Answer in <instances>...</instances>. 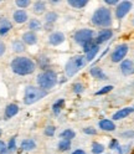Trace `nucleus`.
Instances as JSON below:
<instances>
[{
	"label": "nucleus",
	"instance_id": "obj_26",
	"mask_svg": "<svg viewBox=\"0 0 134 154\" xmlns=\"http://www.w3.org/2000/svg\"><path fill=\"white\" fill-rule=\"evenodd\" d=\"M72 147V142L71 140H66V139H60V142L57 143V150L63 153V152H69Z\"/></svg>",
	"mask_w": 134,
	"mask_h": 154
},
{
	"label": "nucleus",
	"instance_id": "obj_24",
	"mask_svg": "<svg viewBox=\"0 0 134 154\" xmlns=\"http://www.w3.org/2000/svg\"><path fill=\"white\" fill-rule=\"evenodd\" d=\"M66 4L73 10H83L90 4L88 0H67Z\"/></svg>",
	"mask_w": 134,
	"mask_h": 154
},
{
	"label": "nucleus",
	"instance_id": "obj_20",
	"mask_svg": "<svg viewBox=\"0 0 134 154\" xmlns=\"http://www.w3.org/2000/svg\"><path fill=\"white\" fill-rule=\"evenodd\" d=\"M132 113H134V112H133V107H124V108H120L119 111H117L116 113H113V116H112L111 119H112L113 122L122 121V119H124V118L129 117Z\"/></svg>",
	"mask_w": 134,
	"mask_h": 154
},
{
	"label": "nucleus",
	"instance_id": "obj_11",
	"mask_svg": "<svg viewBox=\"0 0 134 154\" xmlns=\"http://www.w3.org/2000/svg\"><path fill=\"white\" fill-rule=\"evenodd\" d=\"M29 20H30V16H29L27 10L16 9V10L13 11V15H11V21H13V24L24 25V24H26Z\"/></svg>",
	"mask_w": 134,
	"mask_h": 154
},
{
	"label": "nucleus",
	"instance_id": "obj_4",
	"mask_svg": "<svg viewBox=\"0 0 134 154\" xmlns=\"http://www.w3.org/2000/svg\"><path fill=\"white\" fill-rule=\"evenodd\" d=\"M49 94L47 91H44L42 88L37 87L36 85H27L24 88V94H23V102L25 106H32L36 102L41 101Z\"/></svg>",
	"mask_w": 134,
	"mask_h": 154
},
{
	"label": "nucleus",
	"instance_id": "obj_31",
	"mask_svg": "<svg viewBox=\"0 0 134 154\" xmlns=\"http://www.w3.org/2000/svg\"><path fill=\"white\" fill-rule=\"evenodd\" d=\"M14 4H15V6L17 9L26 10V9H29V8L32 5V2H31V0H15Z\"/></svg>",
	"mask_w": 134,
	"mask_h": 154
},
{
	"label": "nucleus",
	"instance_id": "obj_14",
	"mask_svg": "<svg viewBox=\"0 0 134 154\" xmlns=\"http://www.w3.org/2000/svg\"><path fill=\"white\" fill-rule=\"evenodd\" d=\"M21 41L27 46H35L37 45V42H39V35H37L36 32H32V31H25L23 32L21 35Z\"/></svg>",
	"mask_w": 134,
	"mask_h": 154
},
{
	"label": "nucleus",
	"instance_id": "obj_36",
	"mask_svg": "<svg viewBox=\"0 0 134 154\" xmlns=\"http://www.w3.org/2000/svg\"><path fill=\"white\" fill-rule=\"evenodd\" d=\"M104 6H107V8H116L118 4H119V0H104L103 2Z\"/></svg>",
	"mask_w": 134,
	"mask_h": 154
},
{
	"label": "nucleus",
	"instance_id": "obj_28",
	"mask_svg": "<svg viewBox=\"0 0 134 154\" xmlns=\"http://www.w3.org/2000/svg\"><path fill=\"white\" fill-rule=\"evenodd\" d=\"M86 91V85L82 81H76L72 85V92L75 94H82Z\"/></svg>",
	"mask_w": 134,
	"mask_h": 154
},
{
	"label": "nucleus",
	"instance_id": "obj_41",
	"mask_svg": "<svg viewBox=\"0 0 134 154\" xmlns=\"http://www.w3.org/2000/svg\"><path fill=\"white\" fill-rule=\"evenodd\" d=\"M71 154H87V153H86V150H84V149H81V148H78V149L73 150Z\"/></svg>",
	"mask_w": 134,
	"mask_h": 154
},
{
	"label": "nucleus",
	"instance_id": "obj_22",
	"mask_svg": "<svg viewBox=\"0 0 134 154\" xmlns=\"http://www.w3.org/2000/svg\"><path fill=\"white\" fill-rule=\"evenodd\" d=\"M90 75L93 77V79L98 80V81H107L108 80V76L106 75V72H104L99 66H93L90 70Z\"/></svg>",
	"mask_w": 134,
	"mask_h": 154
},
{
	"label": "nucleus",
	"instance_id": "obj_38",
	"mask_svg": "<svg viewBox=\"0 0 134 154\" xmlns=\"http://www.w3.org/2000/svg\"><path fill=\"white\" fill-rule=\"evenodd\" d=\"M0 154H10V153H9V150H8L6 143L3 139H0Z\"/></svg>",
	"mask_w": 134,
	"mask_h": 154
},
{
	"label": "nucleus",
	"instance_id": "obj_25",
	"mask_svg": "<svg viewBox=\"0 0 134 154\" xmlns=\"http://www.w3.org/2000/svg\"><path fill=\"white\" fill-rule=\"evenodd\" d=\"M65 98H59L56 102H53V104H52V112H53V114H56V116H59L61 112H62V109L65 108Z\"/></svg>",
	"mask_w": 134,
	"mask_h": 154
},
{
	"label": "nucleus",
	"instance_id": "obj_34",
	"mask_svg": "<svg viewBox=\"0 0 134 154\" xmlns=\"http://www.w3.org/2000/svg\"><path fill=\"white\" fill-rule=\"evenodd\" d=\"M113 88H114V86H112V85H107V86H104V87H102V90H99V91L96 92V94H97V96L107 94V93H109L111 91H113Z\"/></svg>",
	"mask_w": 134,
	"mask_h": 154
},
{
	"label": "nucleus",
	"instance_id": "obj_9",
	"mask_svg": "<svg viewBox=\"0 0 134 154\" xmlns=\"http://www.w3.org/2000/svg\"><path fill=\"white\" fill-rule=\"evenodd\" d=\"M66 42V35L60 30H52L47 35V44L52 47H59Z\"/></svg>",
	"mask_w": 134,
	"mask_h": 154
},
{
	"label": "nucleus",
	"instance_id": "obj_37",
	"mask_svg": "<svg viewBox=\"0 0 134 154\" xmlns=\"http://www.w3.org/2000/svg\"><path fill=\"white\" fill-rule=\"evenodd\" d=\"M15 137H13L11 139H10V142H9L8 144H6V147H8V150H9V153H11V152H14L15 150V148H16V144H15Z\"/></svg>",
	"mask_w": 134,
	"mask_h": 154
},
{
	"label": "nucleus",
	"instance_id": "obj_12",
	"mask_svg": "<svg viewBox=\"0 0 134 154\" xmlns=\"http://www.w3.org/2000/svg\"><path fill=\"white\" fill-rule=\"evenodd\" d=\"M113 35H114V31L112 30V29H103V30H101L94 37L96 44H97L98 46H101L102 44L109 41L111 38L113 37Z\"/></svg>",
	"mask_w": 134,
	"mask_h": 154
},
{
	"label": "nucleus",
	"instance_id": "obj_6",
	"mask_svg": "<svg viewBox=\"0 0 134 154\" xmlns=\"http://www.w3.org/2000/svg\"><path fill=\"white\" fill-rule=\"evenodd\" d=\"M96 37V31L92 30V29H88V27H82V29H78V30H76L73 34H72V38L75 44L80 45L81 47L86 44L90 40H93Z\"/></svg>",
	"mask_w": 134,
	"mask_h": 154
},
{
	"label": "nucleus",
	"instance_id": "obj_2",
	"mask_svg": "<svg viewBox=\"0 0 134 154\" xmlns=\"http://www.w3.org/2000/svg\"><path fill=\"white\" fill-rule=\"evenodd\" d=\"M114 21V16H113V11L112 9L107 8V6H99L93 11L92 16H91V24L94 27L98 29H111Z\"/></svg>",
	"mask_w": 134,
	"mask_h": 154
},
{
	"label": "nucleus",
	"instance_id": "obj_45",
	"mask_svg": "<svg viewBox=\"0 0 134 154\" xmlns=\"http://www.w3.org/2000/svg\"><path fill=\"white\" fill-rule=\"evenodd\" d=\"M107 154H112V153H107Z\"/></svg>",
	"mask_w": 134,
	"mask_h": 154
},
{
	"label": "nucleus",
	"instance_id": "obj_39",
	"mask_svg": "<svg viewBox=\"0 0 134 154\" xmlns=\"http://www.w3.org/2000/svg\"><path fill=\"white\" fill-rule=\"evenodd\" d=\"M6 49H8V47H6L5 41L0 38V57H3V56L6 54Z\"/></svg>",
	"mask_w": 134,
	"mask_h": 154
},
{
	"label": "nucleus",
	"instance_id": "obj_43",
	"mask_svg": "<svg viewBox=\"0 0 134 154\" xmlns=\"http://www.w3.org/2000/svg\"><path fill=\"white\" fill-rule=\"evenodd\" d=\"M132 25L134 26V19H133V20H132Z\"/></svg>",
	"mask_w": 134,
	"mask_h": 154
},
{
	"label": "nucleus",
	"instance_id": "obj_33",
	"mask_svg": "<svg viewBox=\"0 0 134 154\" xmlns=\"http://www.w3.org/2000/svg\"><path fill=\"white\" fill-rule=\"evenodd\" d=\"M55 133H56V127L53 124H49V126H46L44 129V134L46 137H53Z\"/></svg>",
	"mask_w": 134,
	"mask_h": 154
},
{
	"label": "nucleus",
	"instance_id": "obj_35",
	"mask_svg": "<svg viewBox=\"0 0 134 154\" xmlns=\"http://www.w3.org/2000/svg\"><path fill=\"white\" fill-rule=\"evenodd\" d=\"M82 132L84 134H87V136H97V134H98V131L94 127H84L82 129Z\"/></svg>",
	"mask_w": 134,
	"mask_h": 154
},
{
	"label": "nucleus",
	"instance_id": "obj_21",
	"mask_svg": "<svg viewBox=\"0 0 134 154\" xmlns=\"http://www.w3.org/2000/svg\"><path fill=\"white\" fill-rule=\"evenodd\" d=\"M27 29H29V31H32V32L37 34V32L41 31L44 29V24H42V21L40 20V19L31 17L30 20L27 21Z\"/></svg>",
	"mask_w": 134,
	"mask_h": 154
},
{
	"label": "nucleus",
	"instance_id": "obj_1",
	"mask_svg": "<svg viewBox=\"0 0 134 154\" xmlns=\"http://www.w3.org/2000/svg\"><path fill=\"white\" fill-rule=\"evenodd\" d=\"M37 69V63L36 61L30 56L26 55H20V56H15L13 57V60L10 61V70L14 75L25 77V76H30L36 72Z\"/></svg>",
	"mask_w": 134,
	"mask_h": 154
},
{
	"label": "nucleus",
	"instance_id": "obj_44",
	"mask_svg": "<svg viewBox=\"0 0 134 154\" xmlns=\"http://www.w3.org/2000/svg\"><path fill=\"white\" fill-rule=\"evenodd\" d=\"M133 112H134V106H133Z\"/></svg>",
	"mask_w": 134,
	"mask_h": 154
},
{
	"label": "nucleus",
	"instance_id": "obj_18",
	"mask_svg": "<svg viewBox=\"0 0 134 154\" xmlns=\"http://www.w3.org/2000/svg\"><path fill=\"white\" fill-rule=\"evenodd\" d=\"M119 69L123 76H130L134 73V61L126 59L119 63Z\"/></svg>",
	"mask_w": 134,
	"mask_h": 154
},
{
	"label": "nucleus",
	"instance_id": "obj_7",
	"mask_svg": "<svg viewBox=\"0 0 134 154\" xmlns=\"http://www.w3.org/2000/svg\"><path fill=\"white\" fill-rule=\"evenodd\" d=\"M128 52H129V45L126 44V42L119 44V45H117L116 47H114L113 51L111 52L109 59L113 63H120L123 60H126Z\"/></svg>",
	"mask_w": 134,
	"mask_h": 154
},
{
	"label": "nucleus",
	"instance_id": "obj_30",
	"mask_svg": "<svg viewBox=\"0 0 134 154\" xmlns=\"http://www.w3.org/2000/svg\"><path fill=\"white\" fill-rule=\"evenodd\" d=\"M91 149H92L93 154H102L106 150V147H104V144H102L99 142H93L91 146Z\"/></svg>",
	"mask_w": 134,
	"mask_h": 154
},
{
	"label": "nucleus",
	"instance_id": "obj_40",
	"mask_svg": "<svg viewBox=\"0 0 134 154\" xmlns=\"http://www.w3.org/2000/svg\"><path fill=\"white\" fill-rule=\"evenodd\" d=\"M120 136H122L123 138H127V139H132V138H134V131H126V132L120 133Z\"/></svg>",
	"mask_w": 134,
	"mask_h": 154
},
{
	"label": "nucleus",
	"instance_id": "obj_27",
	"mask_svg": "<svg viewBox=\"0 0 134 154\" xmlns=\"http://www.w3.org/2000/svg\"><path fill=\"white\" fill-rule=\"evenodd\" d=\"M60 138L61 139H66V140H71L73 138H76V132L72 128H66L60 133Z\"/></svg>",
	"mask_w": 134,
	"mask_h": 154
},
{
	"label": "nucleus",
	"instance_id": "obj_42",
	"mask_svg": "<svg viewBox=\"0 0 134 154\" xmlns=\"http://www.w3.org/2000/svg\"><path fill=\"white\" fill-rule=\"evenodd\" d=\"M62 2H60V0H56V2H55V0H50V2H47V5H59V4H61Z\"/></svg>",
	"mask_w": 134,
	"mask_h": 154
},
{
	"label": "nucleus",
	"instance_id": "obj_8",
	"mask_svg": "<svg viewBox=\"0 0 134 154\" xmlns=\"http://www.w3.org/2000/svg\"><path fill=\"white\" fill-rule=\"evenodd\" d=\"M133 9V2H129V0H123V2H119V4L114 8V13L113 16L117 19V20H122V19L126 17Z\"/></svg>",
	"mask_w": 134,
	"mask_h": 154
},
{
	"label": "nucleus",
	"instance_id": "obj_32",
	"mask_svg": "<svg viewBox=\"0 0 134 154\" xmlns=\"http://www.w3.org/2000/svg\"><path fill=\"white\" fill-rule=\"evenodd\" d=\"M96 46H98V45L96 44V40L93 38V40H90L88 42H86V44L82 46V50H83V52H84V54H87L88 51H91V50L93 49V47H96Z\"/></svg>",
	"mask_w": 134,
	"mask_h": 154
},
{
	"label": "nucleus",
	"instance_id": "obj_5",
	"mask_svg": "<svg viewBox=\"0 0 134 154\" xmlns=\"http://www.w3.org/2000/svg\"><path fill=\"white\" fill-rule=\"evenodd\" d=\"M86 65H87V61H86L84 55L72 56V57H70V60L65 65V73L67 77H73Z\"/></svg>",
	"mask_w": 134,
	"mask_h": 154
},
{
	"label": "nucleus",
	"instance_id": "obj_10",
	"mask_svg": "<svg viewBox=\"0 0 134 154\" xmlns=\"http://www.w3.org/2000/svg\"><path fill=\"white\" fill-rule=\"evenodd\" d=\"M59 13H56L55 10H47V13L44 15V29H46V30H50V32L52 31L53 29V25L57 23V20H59Z\"/></svg>",
	"mask_w": 134,
	"mask_h": 154
},
{
	"label": "nucleus",
	"instance_id": "obj_13",
	"mask_svg": "<svg viewBox=\"0 0 134 154\" xmlns=\"http://www.w3.org/2000/svg\"><path fill=\"white\" fill-rule=\"evenodd\" d=\"M31 11L36 16L45 15L47 13V2H44V0H36V2H32Z\"/></svg>",
	"mask_w": 134,
	"mask_h": 154
},
{
	"label": "nucleus",
	"instance_id": "obj_17",
	"mask_svg": "<svg viewBox=\"0 0 134 154\" xmlns=\"http://www.w3.org/2000/svg\"><path fill=\"white\" fill-rule=\"evenodd\" d=\"M10 49L16 56H20V55L25 54L26 45L21 41V38H14V40H11V42H10Z\"/></svg>",
	"mask_w": 134,
	"mask_h": 154
},
{
	"label": "nucleus",
	"instance_id": "obj_29",
	"mask_svg": "<svg viewBox=\"0 0 134 154\" xmlns=\"http://www.w3.org/2000/svg\"><path fill=\"white\" fill-rule=\"evenodd\" d=\"M99 50H101V46H96V47H93L91 51H88L87 54H84V56H86V61H87V63L91 62V61H93V60L96 59V56L98 55Z\"/></svg>",
	"mask_w": 134,
	"mask_h": 154
},
{
	"label": "nucleus",
	"instance_id": "obj_23",
	"mask_svg": "<svg viewBox=\"0 0 134 154\" xmlns=\"http://www.w3.org/2000/svg\"><path fill=\"white\" fill-rule=\"evenodd\" d=\"M37 148V143L32 138H25L20 143V149L23 152H32Z\"/></svg>",
	"mask_w": 134,
	"mask_h": 154
},
{
	"label": "nucleus",
	"instance_id": "obj_16",
	"mask_svg": "<svg viewBox=\"0 0 134 154\" xmlns=\"http://www.w3.org/2000/svg\"><path fill=\"white\" fill-rule=\"evenodd\" d=\"M13 30V21L6 16H0V36H6Z\"/></svg>",
	"mask_w": 134,
	"mask_h": 154
},
{
	"label": "nucleus",
	"instance_id": "obj_19",
	"mask_svg": "<svg viewBox=\"0 0 134 154\" xmlns=\"http://www.w3.org/2000/svg\"><path fill=\"white\" fill-rule=\"evenodd\" d=\"M98 128L103 132H114L117 129V124L109 118H103L98 122Z\"/></svg>",
	"mask_w": 134,
	"mask_h": 154
},
{
	"label": "nucleus",
	"instance_id": "obj_15",
	"mask_svg": "<svg viewBox=\"0 0 134 154\" xmlns=\"http://www.w3.org/2000/svg\"><path fill=\"white\" fill-rule=\"evenodd\" d=\"M20 112V107H19V104L15 103V102H11L5 106V109H4V119L5 121H9L14 118L15 116Z\"/></svg>",
	"mask_w": 134,
	"mask_h": 154
},
{
	"label": "nucleus",
	"instance_id": "obj_3",
	"mask_svg": "<svg viewBox=\"0 0 134 154\" xmlns=\"http://www.w3.org/2000/svg\"><path fill=\"white\" fill-rule=\"evenodd\" d=\"M59 83V73L52 69L42 70L36 76V86L42 88L44 91L50 92Z\"/></svg>",
	"mask_w": 134,
	"mask_h": 154
}]
</instances>
